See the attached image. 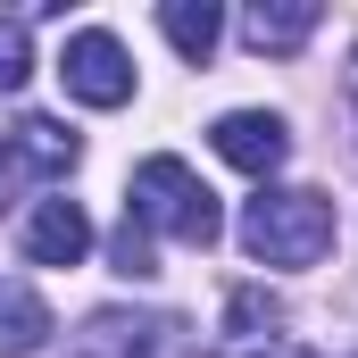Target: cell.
I'll use <instances>...</instances> for the list:
<instances>
[{
    "label": "cell",
    "instance_id": "6da1fadb",
    "mask_svg": "<svg viewBox=\"0 0 358 358\" xmlns=\"http://www.w3.org/2000/svg\"><path fill=\"white\" fill-rule=\"evenodd\" d=\"M334 234H342V217H334V200L325 192H259L250 208H242V250L259 259V267H317L325 250H334Z\"/></svg>",
    "mask_w": 358,
    "mask_h": 358
},
{
    "label": "cell",
    "instance_id": "7a4b0ae2",
    "mask_svg": "<svg viewBox=\"0 0 358 358\" xmlns=\"http://www.w3.org/2000/svg\"><path fill=\"white\" fill-rule=\"evenodd\" d=\"M125 217L142 225V234H176V242H192V250H208L225 225H217V192L192 176L183 159H142L134 167V200H125Z\"/></svg>",
    "mask_w": 358,
    "mask_h": 358
},
{
    "label": "cell",
    "instance_id": "3957f363",
    "mask_svg": "<svg viewBox=\"0 0 358 358\" xmlns=\"http://www.w3.org/2000/svg\"><path fill=\"white\" fill-rule=\"evenodd\" d=\"M59 84H67V100H84V108H125V100H134V59H125L117 34L84 25V34H67V50H59Z\"/></svg>",
    "mask_w": 358,
    "mask_h": 358
},
{
    "label": "cell",
    "instance_id": "277c9868",
    "mask_svg": "<svg viewBox=\"0 0 358 358\" xmlns=\"http://www.w3.org/2000/svg\"><path fill=\"white\" fill-rule=\"evenodd\" d=\"M67 167H76V134L50 125V117H17V125L0 134V208H8L34 176H67Z\"/></svg>",
    "mask_w": 358,
    "mask_h": 358
},
{
    "label": "cell",
    "instance_id": "5b68a950",
    "mask_svg": "<svg viewBox=\"0 0 358 358\" xmlns=\"http://www.w3.org/2000/svg\"><path fill=\"white\" fill-rule=\"evenodd\" d=\"M76 358H183V325L176 317H125V308H100L84 325Z\"/></svg>",
    "mask_w": 358,
    "mask_h": 358
},
{
    "label": "cell",
    "instance_id": "8992f818",
    "mask_svg": "<svg viewBox=\"0 0 358 358\" xmlns=\"http://www.w3.org/2000/svg\"><path fill=\"white\" fill-rule=\"evenodd\" d=\"M208 142H217L225 167H242V176H259V183L292 159V134H283V117H267V108H234V117H217Z\"/></svg>",
    "mask_w": 358,
    "mask_h": 358
},
{
    "label": "cell",
    "instance_id": "52a82bcc",
    "mask_svg": "<svg viewBox=\"0 0 358 358\" xmlns=\"http://www.w3.org/2000/svg\"><path fill=\"white\" fill-rule=\"evenodd\" d=\"M92 250V217L76 200H42L34 217H25V259H42V267H76Z\"/></svg>",
    "mask_w": 358,
    "mask_h": 358
},
{
    "label": "cell",
    "instance_id": "ba28073f",
    "mask_svg": "<svg viewBox=\"0 0 358 358\" xmlns=\"http://www.w3.org/2000/svg\"><path fill=\"white\" fill-rule=\"evenodd\" d=\"M242 34H250V50H275V59H292V50L317 34V0H259V8L242 17Z\"/></svg>",
    "mask_w": 358,
    "mask_h": 358
},
{
    "label": "cell",
    "instance_id": "9c48e42d",
    "mask_svg": "<svg viewBox=\"0 0 358 358\" xmlns=\"http://www.w3.org/2000/svg\"><path fill=\"white\" fill-rule=\"evenodd\" d=\"M50 342V308L25 283H0V358H34Z\"/></svg>",
    "mask_w": 358,
    "mask_h": 358
},
{
    "label": "cell",
    "instance_id": "30bf717a",
    "mask_svg": "<svg viewBox=\"0 0 358 358\" xmlns=\"http://www.w3.org/2000/svg\"><path fill=\"white\" fill-rule=\"evenodd\" d=\"M275 325H283L275 292H259V283H242V292L225 300V358H242V350H259V342H275Z\"/></svg>",
    "mask_w": 358,
    "mask_h": 358
},
{
    "label": "cell",
    "instance_id": "8fae6325",
    "mask_svg": "<svg viewBox=\"0 0 358 358\" xmlns=\"http://www.w3.org/2000/svg\"><path fill=\"white\" fill-rule=\"evenodd\" d=\"M159 25H167V42H176V50L192 59V67H200V59L217 50V34H225L217 0H167V8H159Z\"/></svg>",
    "mask_w": 358,
    "mask_h": 358
},
{
    "label": "cell",
    "instance_id": "7c38bea8",
    "mask_svg": "<svg viewBox=\"0 0 358 358\" xmlns=\"http://www.w3.org/2000/svg\"><path fill=\"white\" fill-rule=\"evenodd\" d=\"M108 259H117V275H125V283H142V275H159V259H150V234H142L134 217L117 225V242H108Z\"/></svg>",
    "mask_w": 358,
    "mask_h": 358
},
{
    "label": "cell",
    "instance_id": "4fadbf2b",
    "mask_svg": "<svg viewBox=\"0 0 358 358\" xmlns=\"http://www.w3.org/2000/svg\"><path fill=\"white\" fill-rule=\"evenodd\" d=\"M25 67H34V42H25V17H0V92L25 84Z\"/></svg>",
    "mask_w": 358,
    "mask_h": 358
},
{
    "label": "cell",
    "instance_id": "5bb4252c",
    "mask_svg": "<svg viewBox=\"0 0 358 358\" xmlns=\"http://www.w3.org/2000/svg\"><path fill=\"white\" fill-rule=\"evenodd\" d=\"M350 100H358V50H350Z\"/></svg>",
    "mask_w": 358,
    "mask_h": 358
},
{
    "label": "cell",
    "instance_id": "9a60e30c",
    "mask_svg": "<svg viewBox=\"0 0 358 358\" xmlns=\"http://www.w3.org/2000/svg\"><path fill=\"white\" fill-rule=\"evenodd\" d=\"M283 358H308V350H283Z\"/></svg>",
    "mask_w": 358,
    "mask_h": 358
}]
</instances>
